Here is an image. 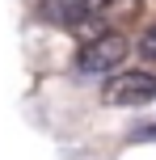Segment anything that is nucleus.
Masks as SVG:
<instances>
[{"label":"nucleus","mask_w":156,"mask_h":160,"mask_svg":"<svg viewBox=\"0 0 156 160\" xmlns=\"http://www.w3.org/2000/svg\"><path fill=\"white\" fill-rule=\"evenodd\" d=\"M127 55H131L127 34L97 30V34H89V38L80 42V51H76V72H80V76H110V72L123 68Z\"/></svg>","instance_id":"obj_1"},{"label":"nucleus","mask_w":156,"mask_h":160,"mask_svg":"<svg viewBox=\"0 0 156 160\" xmlns=\"http://www.w3.org/2000/svg\"><path fill=\"white\" fill-rule=\"evenodd\" d=\"M101 101L114 105V110H131V105H148L156 101V76L143 68H123V72H110L101 84Z\"/></svg>","instance_id":"obj_2"},{"label":"nucleus","mask_w":156,"mask_h":160,"mask_svg":"<svg viewBox=\"0 0 156 160\" xmlns=\"http://www.w3.org/2000/svg\"><path fill=\"white\" fill-rule=\"evenodd\" d=\"M118 0H42V17L68 30H84L89 21H97L101 13H110Z\"/></svg>","instance_id":"obj_3"},{"label":"nucleus","mask_w":156,"mask_h":160,"mask_svg":"<svg viewBox=\"0 0 156 160\" xmlns=\"http://www.w3.org/2000/svg\"><path fill=\"white\" fill-rule=\"evenodd\" d=\"M139 51H143V55H148V59H156V25H152L148 34H143V42H139Z\"/></svg>","instance_id":"obj_4"}]
</instances>
